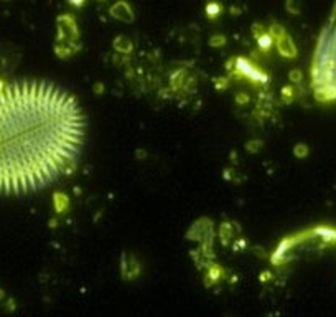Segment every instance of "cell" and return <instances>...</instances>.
<instances>
[{"mask_svg":"<svg viewBox=\"0 0 336 317\" xmlns=\"http://www.w3.org/2000/svg\"><path fill=\"white\" fill-rule=\"evenodd\" d=\"M86 121L70 93L43 81L0 83V195L47 187L79 156Z\"/></svg>","mask_w":336,"mask_h":317,"instance_id":"1","label":"cell"},{"mask_svg":"<svg viewBox=\"0 0 336 317\" xmlns=\"http://www.w3.org/2000/svg\"><path fill=\"white\" fill-rule=\"evenodd\" d=\"M311 79L318 99H336V5L317 43Z\"/></svg>","mask_w":336,"mask_h":317,"instance_id":"2","label":"cell"},{"mask_svg":"<svg viewBox=\"0 0 336 317\" xmlns=\"http://www.w3.org/2000/svg\"><path fill=\"white\" fill-rule=\"evenodd\" d=\"M237 70L241 71L244 76H248L252 81H257V83H264V81L267 79L262 71L257 70V68H254V66L249 61L242 60V58H239V60H237Z\"/></svg>","mask_w":336,"mask_h":317,"instance_id":"3","label":"cell"},{"mask_svg":"<svg viewBox=\"0 0 336 317\" xmlns=\"http://www.w3.org/2000/svg\"><path fill=\"white\" fill-rule=\"evenodd\" d=\"M112 17H116L122 22H132L133 15H132V9L125 2H119L110 9Z\"/></svg>","mask_w":336,"mask_h":317,"instance_id":"4","label":"cell"},{"mask_svg":"<svg viewBox=\"0 0 336 317\" xmlns=\"http://www.w3.org/2000/svg\"><path fill=\"white\" fill-rule=\"evenodd\" d=\"M274 36H271V35H260L259 36V40H257V43H259V47L262 48V50H268L272 45H274Z\"/></svg>","mask_w":336,"mask_h":317,"instance_id":"5","label":"cell"},{"mask_svg":"<svg viewBox=\"0 0 336 317\" xmlns=\"http://www.w3.org/2000/svg\"><path fill=\"white\" fill-rule=\"evenodd\" d=\"M206 13L213 18V17L219 15V13H221V7H219L218 4H214V2H213V4H210V5L206 7Z\"/></svg>","mask_w":336,"mask_h":317,"instance_id":"6","label":"cell"},{"mask_svg":"<svg viewBox=\"0 0 336 317\" xmlns=\"http://www.w3.org/2000/svg\"><path fill=\"white\" fill-rule=\"evenodd\" d=\"M71 4L73 5H81V4H83V0H71Z\"/></svg>","mask_w":336,"mask_h":317,"instance_id":"7","label":"cell"}]
</instances>
